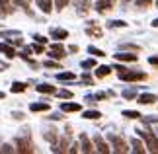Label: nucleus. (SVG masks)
<instances>
[{
    "instance_id": "f257e3e1",
    "label": "nucleus",
    "mask_w": 158,
    "mask_h": 154,
    "mask_svg": "<svg viewBox=\"0 0 158 154\" xmlns=\"http://www.w3.org/2000/svg\"><path fill=\"white\" fill-rule=\"evenodd\" d=\"M16 150L22 152V154H27V152H33V144L31 140H29V137H18L16 139Z\"/></svg>"
},
{
    "instance_id": "f03ea898",
    "label": "nucleus",
    "mask_w": 158,
    "mask_h": 154,
    "mask_svg": "<svg viewBox=\"0 0 158 154\" xmlns=\"http://www.w3.org/2000/svg\"><path fill=\"white\" fill-rule=\"evenodd\" d=\"M141 137L147 140V146H148V150L150 152H158V139L154 137L152 133H148V131H137Z\"/></svg>"
},
{
    "instance_id": "7ed1b4c3",
    "label": "nucleus",
    "mask_w": 158,
    "mask_h": 154,
    "mask_svg": "<svg viewBox=\"0 0 158 154\" xmlns=\"http://www.w3.org/2000/svg\"><path fill=\"white\" fill-rule=\"evenodd\" d=\"M119 78L125 80V82H137V80H144L147 78V74H143V72H135V70H123L119 72Z\"/></svg>"
},
{
    "instance_id": "20e7f679",
    "label": "nucleus",
    "mask_w": 158,
    "mask_h": 154,
    "mask_svg": "<svg viewBox=\"0 0 158 154\" xmlns=\"http://www.w3.org/2000/svg\"><path fill=\"white\" fill-rule=\"evenodd\" d=\"M109 139H111V143H113V150H115V152L123 154V152L129 150V148H127V143H125V140L121 139V137H117V135H111Z\"/></svg>"
},
{
    "instance_id": "39448f33",
    "label": "nucleus",
    "mask_w": 158,
    "mask_h": 154,
    "mask_svg": "<svg viewBox=\"0 0 158 154\" xmlns=\"http://www.w3.org/2000/svg\"><path fill=\"white\" fill-rule=\"evenodd\" d=\"M80 146H82L80 150H82V152H88V154L96 150V148H94V144L90 143V139H88V137H86V135H84V133L80 135Z\"/></svg>"
},
{
    "instance_id": "423d86ee",
    "label": "nucleus",
    "mask_w": 158,
    "mask_h": 154,
    "mask_svg": "<svg viewBox=\"0 0 158 154\" xmlns=\"http://www.w3.org/2000/svg\"><path fill=\"white\" fill-rule=\"evenodd\" d=\"M94 146H96V150L102 152V154H107V152H109V144H107L102 137H96V139H94Z\"/></svg>"
},
{
    "instance_id": "0eeeda50",
    "label": "nucleus",
    "mask_w": 158,
    "mask_h": 154,
    "mask_svg": "<svg viewBox=\"0 0 158 154\" xmlns=\"http://www.w3.org/2000/svg\"><path fill=\"white\" fill-rule=\"evenodd\" d=\"M51 57H55V59H63L64 57V47L63 45H59V43H55V45H51Z\"/></svg>"
},
{
    "instance_id": "6e6552de",
    "label": "nucleus",
    "mask_w": 158,
    "mask_h": 154,
    "mask_svg": "<svg viewBox=\"0 0 158 154\" xmlns=\"http://www.w3.org/2000/svg\"><path fill=\"white\" fill-rule=\"evenodd\" d=\"M115 59H117V60H123V63H135V60L139 59V55H133V53H119V55H115Z\"/></svg>"
},
{
    "instance_id": "1a4fd4ad",
    "label": "nucleus",
    "mask_w": 158,
    "mask_h": 154,
    "mask_svg": "<svg viewBox=\"0 0 158 154\" xmlns=\"http://www.w3.org/2000/svg\"><path fill=\"white\" fill-rule=\"evenodd\" d=\"M12 12V2L10 0H0V16H8Z\"/></svg>"
},
{
    "instance_id": "9d476101",
    "label": "nucleus",
    "mask_w": 158,
    "mask_h": 154,
    "mask_svg": "<svg viewBox=\"0 0 158 154\" xmlns=\"http://www.w3.org/2000/svg\"><path fill=\"white\" fill-rule=\"evenodd\" d=\"M60 109L66 113H76V111H80V103H63Z\"/></svg>"
},
{
    "instance_id": "9b49d317",
    "label": "nucleus",
    "mask_w": 158,
    "mask_h": 154,
    "mask_svg": "<svg viewBox=\"0 0 158 154\" xmlns=\"http://www.w3.org/2000/svg\"><path fill=\"white\" fill-rule=\"evenodd\" d=\"M37 6L45 12V14H49L53 10V0H37Z\"/></svg>"
},
{
    "instance_id": "f8f14e48",
    "label": "nucleus",
    "mask_w": 158,
    "mask_h": 154,
    "mask_svg": "<svg viewBox=\"0 0 158 154\" xmlns=\"http://www.w3.org/2000/svg\"><path fill=\"white\" fill-rule=\"evenodd\" d=\"M88 35H94V37H102V31L98 29V22H90V27L86 29Z\"/></svg>"
},
{
    "instance_id": "ddd939ff",
    "label": "nucleus",
    "mask_w": 158,
    "mask_h": 154,
    "mask_svg": "<svg viewBox=\"0 0 158 154\" xmlns=\"http://www.w3.org/2000/svg\"><path fill=\"white\" fill-rule=\"evenodd\" d=\"M51 35H53L55 39H66V37H69V31H66V29L55 27V29H51Z\"/></svg>"
},
{
    "instance_id": "4468645a",
    "label": "nucleus",
    "mask_w": 158,
    "mask_h": 154,
    "mask_svg": "<svg viewBox=\"0 0 158 154\" xmlns=\"http://www.w3.org/2000/svg\"><path fill=\"white\" fill-rule=\"evenodd\" d=\"M156 100H158V98L154 94H141V96H139V102H141V103H154Z\"/></svg>"
},
{
    "instance_id": "2eb2a0df",
    "label": "nucleus",
    "mask_w": 158,
    "mask_h": 154,
    "mask_svg": "<svg viewBox=\"0 0 158 154\" xmlns=\"http://www.w3.org/2000/svg\"><path fill=\"white\" fill-rule=\"evenodd\" d=\"M0 51L6 53V57H14V55H16L14 47H12V45H6V43H0Z\"/></svg>"
},
{
    "instance_id": "dca6fc26",
    "label": "nucleus",
    "mask_w": 158,
    "mask_h": 154,
    "mask_svg": "<svg viewBox=\"0 0 158 154\" xmlns=\"http://www.w3.org/2000/svg\"><path fill=\"white\" fill-rule=\"evenodd\" d=\"M109 72H111V69L106 66V65H102V66H98V70H96V76H98V78H104V76L109 74Z\"/></svg>"
},
{
    "instance_id": "f3484780",
    "label": "nucleus",
    "mask_w": 158,
    "mask_h": 154,
    "mask_svg": "<svg viewBox=\"0 0 158 154\" xmlns=\"http://www.w3.org/2000/svg\"><path fill=\"white\" fill-rule=\"evenodd\" d=\"M37 92L39 94H55V88L49 84H41V86H37Z\"/></svg>"
},
{
    "instance_id": "a211bd4d",
    "label": "nucleus",
    "mask_w": 158,
    "mask_h": 154,
    "mask_svg": "<svg viewBox=\"0 0 158 154\" xmlns=\"http://www.w3.org/2000/svg\"><path fill=\"white\" fill-rule=\"evenodd\" d=\"M29 109H31V111H47V109H49V103H31Z\"/></svg>"
},
{
    "instance_id": "6ab92c4d",
    "label": "nucleus",
    "mask_w": 158,
    "mask_h": 154,
    "mask_svg": "<svg viewBox=\"0 0 158 154\" xmlns=\"http://www.w3.org/2000/svg\"><path fill=\"white\" fill-rule=\"evenodd\" d=\"M92 8V4H90V0H82L80 2V8H78V14H86V12Z\"/></svg>"
},
{
    "instance_id": "aec40b11",
    "label": "nucleus",
    "mask_w": 158,
    "mask_h": 154,
    "mask_svg": "<svg viewBox=\"0 0 158 154\" xmlns=\"http://www.w3.org/2000/svg\"><path fill=\"white\" fill-rule=\"evenodd\" d=\"M131 144H133V150H135V152H139V154H141V152H144V148H143V143H141L139 139H133V140H131Z\"/></svg>"
},
{
    "instance_id": "412c9836",
    "label": "nucleus",
    "mask_w": 158,
    "mask_h": 154,
    "mask_svg": "<svg viewBox=\"0 0 158 154\" xmlns=\"http://www.w3.org/2000/svg\"><path fill=\"white\" fill-rule=\"evenodd\" d=\"M23 90H26V84H22V82L12 84V92H14V94H20V92H23Z\"/></svg>"
},
{
    "instance_id": "4be33fe9",
    "label": "nucleus",
    "mask_w": 158,
    "mask_h": 154,
    "mask_svg": "<svg viewBox=\"0 0 158 154\" xmlns=\"http://www.w3.org/2000/svg\"><path fill=\"white\" fill-rule=\"evenodd\" d=\"M45 139L49 140V143H55V140H57V131H55V129H49V131L45 133Z\"/></svg>"
},
{
    "instance_id": "5701e85b",
    "label": "nucleus",
    "mask_w": 158,
    "mask_h": 154,
    "mask_svg": "<svg viewBox=\"0 0 158 154\" xmlns=\"http://www.w3.org/2000/svg\"><path fill=\"white\" fill-rule=\"evenodd\" d=\"M59 80H63V82H66V80H74V72H60Z\"/></svg>"
},
{
    "instance_id": "b1692460",
    "label": "nucleus",
    "mask_w": 158,
    "mask_h": 154,
    "mask_svg": "<svg viewBox=\"0 0 158 154\" xmlns=\"http://www.w3.org/2000/svg\"><path fill=\"white\" fill-rule=\"evenodd\" d=\"M137 8H148V6H152V0H135Z\"/></svg>"
},
{
    "instance_id": "393cba45",
    "label": "nucleus",
    "mask_w": 158,
    "mask_h": 154,
    "mask_svg": "<svg viewBox=\"0 0 158 154\" xmlns=\"http://www.w3.org/2000/svg\"><path fill=\"white\" fill-rule=\"evenodd\" d=\"M84 117H86V119H100L102 113H100V111H94V109H92V111H86V113H84Z\"/></svg>"
},
{
    "instance_id": "a878e982",
    "label": "nucleus",
    "mask_w": 158,
    "mask_h": 154,
    "mask_svg": "<svg viewBox=\"0 0 158 154\" xmlns=\"http://www.w3.org/2000/svg\"><path fill=\"white\" fill-rule=\"evenodd\" d=\"M123 115H125V117H129V119H139V117H141V113H139V111H131V109L123 111Z\"/></svg>"
},
{
    "instance_id": "bb28decb",
    "label": "nucleus",
    "mask_w": 158,
    "mask_h": 154,
    "mask_svg": "<svg viewBox=\"0 0 158 154\" xmlns=\"http://www.w3.org/2000/svg\"><path fill=\"white\" fill-rule=\"evenodd\" d=\"M57 96L63 98V100H70V98H72V92H69V90H60V92H57Z\"/></svg>"
},
{
    "instance_id": "cd10ccee",
    "label": "nucleus",
    "mask_w": 158,
    "mask_h": 154,
    "mask_svg": "<svg viewBox=\"0 0 158 154\" xmlns=\"http://www.w3.org/2000/svg\"><path fill=\"white\" fill-rule=\"evenodd\" d=\"M88 53L96 55V57H106V53H104V51H100V49H96V47H88Z\"/></svg>"
},
{
    "instance_id": "c85d7f7f",
    "label": "nucleus",
    "mask_w": 158,
    "mask_h": 154,
    "mask_svg": "<svg viewBox=\"0 0 158 154\" xmlns=\"http://www.w3.org/2000/svg\"><path fill=\"white\" fill-rule=\"evenodd\" d=\"M92 66H96V60H94V59L82 60V69H92Z\"/></svg>"
},
{
    "instance_id": "c756f323",
    "label": "nucleus",
    "mask_w": 158,
    "mask_h": 154,
    "mask_svg": "<svg viewBox=\"0 0 158 154\" xmlns=\"http://www.w3.org/2000/svg\"><path fill=\"white\" fill-rule=\"evenodd\" d=\"M14 2H16V4H20L26 12H29V0H14Z\"/></svg>"
},
{
    "instance_id": "7c9ffc66",
    "label": "nucleus",
    "mask_w": 158,
    "mask_h": 154,
    "mask_svg": "<svg viewBox=\"0 0 158 154\" xmlns=\"http://www.w3.org/2000/svg\"><path fill=\"white\" fill-rule=\"evenodd\" d=\"M69 2H70V0H55V4H57V8H59V10H63Z\"/></svg>"
},
{
    "instance_id": "2f4dec72",
    "label": "nucleus",
    "mask_w": 158,
    "mask_h": 154,
    "mask_svg": "<svg viewBox=\"0 0 158 154\" xmlns=\"http://www.w3.org/2000/svg\"><path fill=\"white\" fill-rule=\"evenodd\" d=\"M33 39L37 41V43H43V45L47 43V37H43V35H33Z\"/></svg>"
},
{
    "instance_id": "473e14b6",
    "label": "nucleus",
    "mask_w": 158,
    "mask_h": 154,
    "mask_svg": "<svg viewBox=\"0 0 158 154\" xmlns=\"http://www.w3.org/2000/svg\"><path fill=\"white\" fill-rule=\"evenodd\" d=\"M148 63H150V65H154V66H158V55H152V57L148 59Z\"/></svg>"
},
{
    "instance_id": "72a5a7b5",
    "label": "nucleus",
    "mask_w": 158,
    "mask_h": 154,
    "mask_svg": "<svg viewBox=\"0 0 158 154\" xmlns=\"http://www.w3.org/2000/svg\"><path fill=\"white\" fill-rule=\"evenodd\" d=\"M45 66H49V69H60L59 63H51V60H49V63H45Z\"/></svg>"
},
{
    "instance_id": "f704fd0d",
    "label": "nucleus",
    "mask_w": 158,
    "mask_h": 154,
    "mask_svg": "<svg viewBox=\"0 0 158 154\" xmlns=\"http://www.w3.org/2000/svg\"><path fill=\"white\" fill-rule=\"evenodd\" d=\"M111 26H113V27H125L127 23H125V22H111Z\"/></svg>"
},
{
    "instance_id": "c9c22d12",
    "label": "nucleus",
    "mask_w": 158,
    "mask_h": 154,
    "mask_svg": "<svg viewBox=\"0 0 158 154\" xmlns=\"http://www.w3.org/2000/svg\"><path fill=\"white\" fill-rule=\"evenodd\" d=\"M82 80H84V84H90V86H92V78H90V74H84Z\"/></svg>"
},
{
    "instance_id": "e433bc0d",
    "label": "nucleus",
    "mask_w": 158,
    "mask_h": 154,
    "mask_svg": "<svg viewBox=\"0 0 158 154\" xmlns=\"http://www.w3.org/2000/svg\"><path fill=\"white\" fill-rule=\"evenodd\" d=\"M0 152H6V154H8V152H12V146L10 144H4L2 148H0Z\"/></svg>"
},
{
    "instance_id": "4c0bfd02",
    "label": "nucleus",
    "mask_w": 158,
    "mask_h": 154,
    "mask_svg": "<svg viewBox=\"0 0 158 154\" xmlns=\"http://www.w3.org/2000/svg\"><path fill=\"white\" fill-rule=\"evenodd\" d=\"M33 51H35V53H43V43H39V45H35V47H33Z\"/></svg>"
},
{
    "instance_id": "58836bf2",
    "label": "nucleus",
    "mask_w": 158,
    "mask_h": 154,
    "mask_svg": "<svg viewBox=\"0 0 158 154\" xmlns=\"http://www.w3.org/2000/svg\"><path fill=\"white\" fill-rule=\"evenodd\" d=\"M12 117H16V119H23V113H20V111H16V113H12Z\"/></svg>"
},
{
    "instance_id": "ea45409f",
    "label": "nucleus",
    "mask_w": 158,
    "mask_h": 154,
    "mask_svg": "<svg viewBox=\"0 0 158 154\" xmlns=\"http://www.w3.org/2000/svg\"><path fill=\"white\" fill-rule=\"evenodd\" d=\"M69 51H70V53H78V47H76V45H70Z\"/></svg>"
},
{
    "instance_id": "a19ab883",
    "label": "nucleus",
    "mask_w": 158,
    "mask_h": 154,
    "mask_svg": "<svg viewBox=\"0 0 158 154\" xmlns=\"http://www.w3.org/2000/svg\"><path fill=\"white\" fill-rule=\"evenodd\" d=\"M6 69H8V65H6V63H0V70H6Z\"/></svg>"
},
{
    "instance_id": "79ce46f5",
    "label": "nucleus",
    "mask_w": 158,
    "mask_h": 154,
    "mask_svg": "<svg viewBox=\"0 0 158 154\" xmlns=\"http://www.w3.org/2000/svg\"><path fill=\"white\" fill-rule=\"evenodd\" d=\"M152 26H154V27H158V20H154V22H152Z\"/></svg>"
},
{
    "instance_id": "37998d69",
    "label": "nucleus",
    "mask_w": 158,
    "mask_h": 154,
    "mask_svg": "<svg viewBox=\"0 0 158 154\" xmlns=\"http://www.w3.org/2000/svg\"><path fill=\"white\" fill-rule=\"evenodd\" d=\"M123 2H127V0H123Z\"/></svg>"
},
{
    "instance_id": "c03bdc74",
    "label": "nucleus",
    "mask_w": 158,
    "mask_h": 154,
    "mask_svg": "<svg viewBox=\"0 0 158 154\" xmlns=\"http://www.w3.org/2000/svg\"><path fill=\"white\" fill-rule=\"evenodd\" d=\"M156 4H158V2H156Z\"/></svg>"
}]
</instances>
